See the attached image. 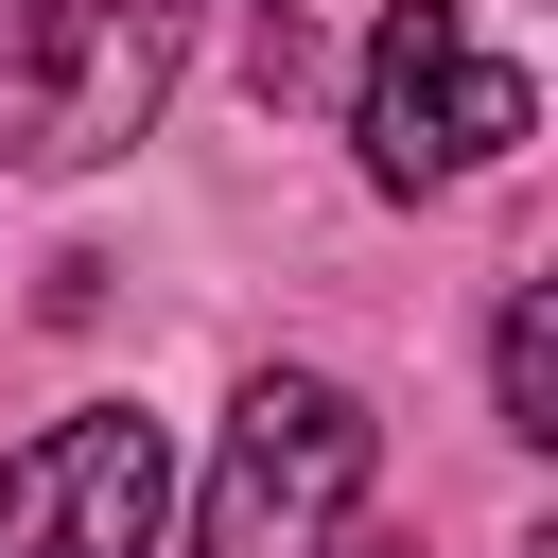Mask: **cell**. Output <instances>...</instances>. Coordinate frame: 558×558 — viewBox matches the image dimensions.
Segmentation results:
<instances>
[{"label":"cell","mask_w":558,"mask_h":558,"mask_svg":"<svg viewBox=\"0 0 558 558\" xmlns=\"http://www.w3.org/2000/svg\"><path fill=\"white\" fill-rule=\"evenodd\" d=\"M174 87V0H0V157L87 174L157 122Z\"/></svg>","instance_id":"cell-1"},{"label":"cell","mask_w":558,"mask_h":558,"mask_svg":"<svg viewBox=\"0 0 558 558\" xmlns=\"http://www.w3.org/2000/svg\"><path fill=\"white\" fill-rule=\"evenodd\" d=\"M523 122H541V87L471 35V0H384V35H366V174L384 192L488 174Z\"/></svg>","instance_id":"cell-3"},{"label":"cell","mask_w":558,"mask_h":558,"mask_svg":"<svg viewBox=\"0 0 558 558\" xmlns=\"http://www.w3.org/2000/svg\"><path fill=\"white\" fill-rule=\"evenodd\" d=\"M488 366H506V436H558V296H541V279L506 296V349H488Z\"/></svg>","instance_id":"cell-5"},{"label":"cell","mask_w":558,"mask_h":558,"mask_svg":"<svg viewBox=\"0 0 558 558\" xmlns=\"http://www.w3.org/2000/svg\"><path fill=\"white\" fill-rule=\"evenodd\" d=\"M157 506H174V436L140 401H87L0 453V558H140Z\"/></svg>","instance_id":"cell-4"},{"label":"cell","mask_w":558,"mask_h":558,"mask_svg":"<svg viewBox=\"0 0 558 558\" xmlns=\"http://www.w3.org/2000/svg\"><path fill=\"white\" fill-rule=\"evenodd\" d=\"M366 401L349 384H314V366H279V384H244V418H227V453H209V523H192V558H331V523L366 506Z\"/></svg>","instance_id":"cell-2"}]
</instances>
